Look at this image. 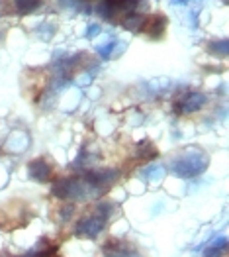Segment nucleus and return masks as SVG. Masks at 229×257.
<instances>
[{
  "mask_svg": "<svg viewBox=\"0 0 229 257\" xmlns=\"http://www.w3.org/2000/svg\"><path fill=\"white\" fill-rule=\"evenodd\" d=\"M137 157L139 159H153V157H157V150L147 142H139V146H137Z\"/></svg>",
  "mask_w": 229,
  "mask_h": 257,
  "instance_id": "17",
  "label": "nucleus"
},
{
  "mask_svg": "<svg viewBox=\"0 0 229 257\" xmlns=\"http://www.w3.org/2000/svg\"><path fill=\"white\" fill-rule=\"evenodd\" d=\"M83 177L92 187L94 196H102L120 179V169H90V171L83 173Z\"/></svg>",
  "mask_w": 229,
  "mask_h": 257,
  "instance_id": "4",
  "label": "nucleus"
},
{
  "mask_svg": "<svg viewBox=\"0 0 229 257\" xmlns=\"http://www.w3.org/2000/svg\"><path fill=\"white\" fill-rule=\"evenodd\" d=\"M225 251H227V237L221 236L217 239H213L209 245H206L204 257H221Z\"/></svg>",
  "mask_w": 229,
  "mask_h": 257,
  "instance_id": "11",
  "label": "nucleus"
},
{
  "mask_svg": "<svg viewBox=\"0 0 229 257\" xmlns=\"http://www.w3.org/2000/svg\"><path fill=\"white\" fill-rule=\"evenodd\" d=\"M190 0H170V4H174V6H186Z\"/></svg>",
  "mask_w": 229,
  "mask_h": 257,
  "instance_id": "23",
  "label": "nucleus"
},
{
  "mask_svg": "<svg viewBox=\"0 0 229 257\" xmlns=\"http://www.w3.org/2000/svg\"><path fill=\"white\" fill-rule=\"evenodd\" d=\"M51 194L61 198V200H88V198H96L92 187L88 185V181L83 175L79 177H65L55 181V185L51 187Z\"/></svg>",
  "mask_w": 229,
  "mask_h": 257,
  "instance_id": "3",
  "label": "nucleus"
},
{
  "mask_svg": "<svg viewBox=\"0 0 229 257\" xmlns=\"http://www.w3.org/2000/svg\"><path fill=\"white\" fill-rule=\"evenodd\" d=\"M36 34L40 36V40L49 42V40L53 38V34H55V26H53V24H49V22H43V24H40V26L36 28Z\"/></svg>",
  "mask_w": 229,
  "mask_h": 257,
  "instance_id": "18",
  "label": "nucleus"
},
{
  "mask_svg": "<svg viewBox=\"0 0 229 257\" xmlns=\"http://www.w3.org/2000/svg\"><path fill=\"white\" fill-rule=\"evenodd\" d=\"M122 26L125 30H131V32H141V30H145L147 18L139 12H127L122 18Z\"/></svg>",
  "mask_w": 229,
  "mask_h": 257,
  "instance_id": "8",
  "label": "nucleus"
},
{
  "mask_svg": "<svg viewBox=\"0 0 229 257\" xmlns=\"http://www.w3.org/2000/svg\"><path fill=\"white\" fill-rule=\"evenodd\" d=\"M61 8H71V10H81V8H88V4L84 0H57ZM88 12V10H86Z\"/></svg>",
  "mask_w": 229,
  "mask_h": 257,
  "instance_id": "20",
  "label": "nucleus"
},
{
  "mask_svg": "<svg viewBox=\"0 0 229 257\" xmlns=\"http://www.w3.org/2000/svg\"><path fill=\"white\" fill-rule=\"evenodd\" d=\"M12 6L18 14H32L42 6V0H12Z\"/></svg>",
  "mask_w": 229,
  "mask_h": 257,
  "instance_id": "13",
  "label": "nucleus"
},
{
  "mask_svg": "<svg viewBox=\"0 0 229 257\" xmlns=\"http://www.w3.org/2000/svg\"><path fill=\"white\" fill-rule=\"evenodd\" d=\"M55 251V247L47 241V239H42L32 251H28V253H24V255H18V257H49L51 253Z\"/></svg>",
  "mask_w": 229,
  "mask_h": 257,
  "instance_id": "14",
  "label": "nucleus"
},
{
  "mask_svg": "<svg viewBox=\"0 0 229 257\" xmlns=\"http://www.w3.org/2000/svg\"><path fill=\"white\" fill-rule=\"evenodd\" d=\"M2 40H4V34H2V32H0V42H2Z\"/></svg>",
  "mask_w": 229,
  "mask_h": 257,
  "instance_id": "24",
  "label": "nucleus"
},
{
  "mask_svg": "<svg viewBox=\"0 0 229 257\" xmlns=\"http://www.w3.org/2000/svg\"><path fill=\"white\" fill-rule=\"evenodd\" d=\"M100 34V24H88L84 30V40H94Z\"/></svg>",
  "mask_w": 229,
  "mask_h": 257,
  "instance_id": "21",
  "label": "nucleus"
},
{
  "mask_svg": "<svg viewBox=\"0 0 229 257\" xmlns=\"http://www.w3.org/2000/svg\"><path fill=\"white\" fill-rule=\"evenodd\" d=\"M120 45V42L116 40V38H112L110 42H106L104 45H98L96 47V53L102 57V59H110V57H114L116 55V47Z\"/></svg>",
  "mask_w": 229,
  "mask_h": 257,
  "instance_id": "16",
  "label": "nucleus"
},
{
  "mask_svg": "<svg viewBox=\"0 0 229 257\" xmlns=\"http://www.w3.org/2000/svg\"><path fill=\"white\" fill-rule=\"evenodd\" d=\"M163 177H165V167L163 165H149L147 169L141 171V179L145 183H159V181H163Z\"/></svg>",
  "mask_w": 229,
  "mask_h": 257,
  "instance_id": "12",
  "label": "nucleus"
},
{
  "mask_svg": "<svg viewBox=\"0 0 229 257\" xmlns=\"http://www.w3.org/2000/svg\"><path fill=\"white\" fill-rule=\"evenodd\" d=\"M114 208H116V204L110 202V200L98 202L88 214L83 216V218L77 222V226H75V236L94 239V237L104 230L106 222L110 220V216H112V212H114Z\"/></svg>",
  "mask_w": 229,
  "mask_h": 257,
  "instance_id": "2",
  "label": "nucleus"
},
{
  "mask_svg": "<svg viewBox=\"0 0 229 257\" xmlns=\"http://www.w3.org/2000/svg\"><path fill=\"white\" fill-rule=\"evenodd\" d=\"M92 161H94V159H92V155L88 153V150H84L83 148V150L79 151V155L75 157V161H73V165H71V167H73L75 171H79L81 175H83V173L92 169Z\"/></svg>",
  "mask_w": 229,
  "mask_h": 257,
  "instance_id": "10",
  "label": "nucleus"
},
{
  "mask_svg": "<svg viewBox=\"0 0 229 257\" xmlns=\"http://www.w3.org/2000/svg\"><path fill=\"white\" fill-rule=\"evenodd\" d=\"M165 28H167V18H165V16H155V18L151 20V28H149V36L157 40V38H161V36H163Z\"/></svg>",
  "mask_w": 229,
  "mask_h": 257,
  "instance_id": "15",
  "label": "nucleus"
},
{
  "mask_svg": "<svg viewBox=\"0 0 229 257\" xmlns=\"http://www.w3.org/2000/svg\"><path fill=\"white\" fill-rule=\"evenodd\" d=\"M28 175L36 183H47L53 177V167L43 157H40V159H34L28 163Z\"/></svg>",
  "mask_w": 229,
  "mask_h": 257,
  "instance_id": "6",
  "label": "nucleus"
},
{
  "mask_svg": "<svg viewBox=\"0 0 229 257\" xmlns=\"http://www.w3.org/2000/svg\"><path fill=\"white\" fill-rule=\"evenodd\" d=\"M208 165L209 157L206 151L198 150V148H190V150L178 153L176 157H172L168 163V169L178 179H194V177L206 171Z\"/></svg>",
  "mask_w": 229,
  "mask_h": 257,
  "instance_id": "1",
  "label": "nucleus"
},
{
  "mask_svg": "<svg viewBox=\"0 0 229 257\" xmlns=\"http://www.w3.org/2000/svg\"><path fill=\"white\" fill-rule=\"evenodd\" d=\"M206 51L213 57H219V59H225L229 55V40L227 38H221V40H211L206 45Z\"/></svg>",
  "mask_w": 229,
  "mask_h": 257,
  "instance_id": "9",
  "label": "nucleus"
},
{
  "mask_svg": "<svg viewBox=\"0 0 229 257\" xmlns=\"http://www.w3.org/2000/svg\"><path fill=\"white\" fill-rule=\"evenodd\" d=\"M206 102H208V96L204 92L192 90V92H186L184 96H180L174 102V112L176 114H194V112H198V110L206 106Z\"/></svg>",
  "mask_w": 229,
  "mask_h": 257,
  "instance_id": "5",
  "label": "nucleus"
},
{
  "mask_svg": "<svg viewBox=\"0 0 229 257\" xmlns=\"http://www.w3.org/2000/svg\"><path fill=\"white\" fill-rule=\"evenodd\" d=\"M84 2H86V0H84ZM104 2H108L110 6H114L118 12H124V10L125 12H131V8H133L139 0H104Z\"/></svg>",
  "mask_w": 229,
  "mask_h": 257,
  "instance_id": "19",
  "label": "nucleus"
},
{
  "mask_svg": "<svg viewBox=\"0 0 229 257\" xmlns=\"http://www.w3.org/2000/svg\"><path fill=\"white\" fill-rule=\"evenodd\" d=\"M102 251L106 257H137V251L131 245H127L125 241H116V239L106 241Z\"/></svg>",
  "mask_w": 229,
  "mask_h": 257,
  "instance_id": "7",
  "label": "nucleus"
},
{
  "mask_svg": "<svg viewBox=\"0 0 229 257\" xmlns=\"http://www.w3.org/2000/svg\"><path fill=\"white\" fill-rule=\"evenodd\" d=\"M61 212H63V214H61V220H63V222H67V220H69V218L73 216V212H75V206L71 204V206H67V208H63Z\"/></svg>",
  "mask_w": 229,
  "mask_h": 257,
  "instance_id": "22",
  "label": "nucleus"
}]
</instances>
